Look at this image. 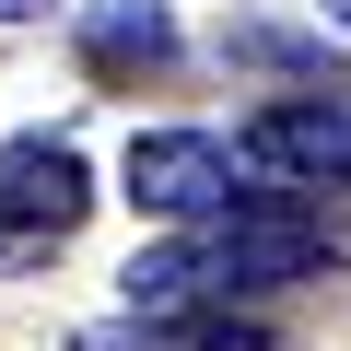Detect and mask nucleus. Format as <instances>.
Wrapping results in <instances>:
<instances>
[{
  "label": "nucleus",
  "mask_w": 351,
  "mask_h": 351,
  "mask_svg": "<svg viewBox=\"0 0 351 351\" xmlns=\"http://www.w3.org/2000/svg\"><path fill=\"white\" fill-rule=\"evenodd\" d=\"M339 258L328 211H304L293 188H246L211 223H176L152 258H129V304H246V293H293Z\"/></svg>",
  "instance_id": "obj_1"
},
{
  "label": "nucleus",
  "mask_w": 351,
  "mask_h": 351,
  "mask_svg": "<svg viewBox=\"0 0 351 351\" xmlns=\"http://www.w3.org/2000/svg\"><path fill=\"white\" fill-rule=\"evenodd\" d=\"M94 211V164L71 141H12L0 152V269H47Z\"/></svg>",
  "instance_id": "obj_2"
},
{
  "label": "nucleus",
  "mask_w": 351,
  "mask_h": 351,
  "mask_svg": "<svg viewBox=\"0 0 351 351\" xmlns=\"http://www.w3.org/2000/svg\"><path fill=\"white\" fill-rule=\"evenodd\" d=\"M129 199L152 223H211L246 199V152H223L211 129H141L129 141Z\"/></svg>",
  "instance_id": "obj_3"
},
{
  "label": "nucleus",
  "mask_w": 351,
  "mask_h": 351,
  "mask_svg": "<svg viewBox=\"0 0 351 351\" xmlns=\"http://www.w3.org/2000/svg\"><path fill=\"white\" fill-rule=\"evenodd\" d=\"M246 176H281V188H351V94H281L246 117Z\"/></svg>",
  "instance_id": "obj_4"
},
{
  "label": "nucleus",
  "mask_w": 351,
  "mask_h": 351,
  "mask_svg": "<svg viewBox=\"0 0 351 351\" xmlns=\"http://www.w3.org/2000/svg\"><path fill=\"white\" fill-rule=\"evenodd\" d=\"M71 351H281V339L234 328V304H129L117 328H82Z\"/></svg>",
  "instance_id": "obj_5"
},
{
  "label": "nucleus",
  "mask_w": 351,
  "mask_h": 351,
  "mask_svg": "<svg viewBox=\"0 0 351 351\" xmlns=\"http://www.w3.org/2000/svg\"><path fill=\"white\" fill-rule=\"evenodd\" d=\"M176 59V24H164V0H82V71L94 82H141Z\"/></svg>",
  "instance_id": "obj_6"
},
{
  "label": "nucleus",
  "mask_w": 351,
  "mask_h": 351,
  "mask_svg": "<svg viewBox=\"0 0 351 351\" xmlns=\"http://www.w3.org/2000/svg\"><path fill=\"white\" fill-rule=\"evenodd\" d=\"M24 12H47V0H0V24H24Z\"/></svg>",
  "instance_id": "obj_7"
},
{
  "label": "nucleus",
  "mask_w": 351,
  "mask_h": 351,
  "mask_svg": "<svg viewBox=\"0 0 351 351\" xmlns=\"http://www.w3.org/2000/svg\"><path fill=\"white\" fill-rule=\"evenodd\" d=\"M316 24H351V0H316Z\"/></svg>",
  "instance_id": "obj_8"
}]
</instances>
